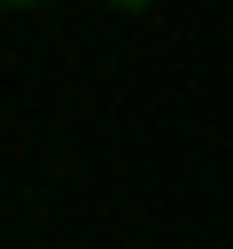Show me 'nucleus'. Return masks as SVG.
<instances>
[{
    "mask_svg": "<svg viewBox=\"0 0 233 249\" xmlns=\"http://www.w3.org/2000/svg\"><path fill=\"white\" fill-rule=\"evenodd\" d=\"M0 8H47V0H0Z\"/></svg>",
    "mask_w": 233,
    "mask_h": 249,
    "instance_id": "f03ea898",
    "label": "nucleus"
},
{
    "mask_svg": "<svg viewBox=\"0 0 233 249\" xmlns=\"http://www.w3.org/2000/svg\"><path fill=\"white\" fill-rule=\"evenodd\" d=\"M109 8H124V16H140V8H155V0H109Z\"/></svg>",
    "mask_w": 233,
    "mask_h": 249,
    "instance_id": "f257e3e1",
    "label": "nucleus"
}]
</instances>
